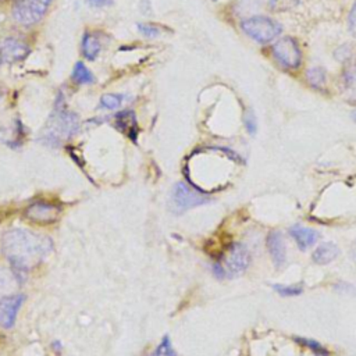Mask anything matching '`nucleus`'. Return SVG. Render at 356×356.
I'll use <instances>...</instances> for the list:
<instances>
[{"label":"nucleus","instance_id":"f257e3e1","mask_svg":"<svg viewBox=\"0 0 356 356\" xmlns=\"http://www.w3.org/2000/svg\"><path fill=\"white\" fill-rule=\"evenodd\" d=\"M1 249L8 263L17 271L22 273L39 266L51 252L53 242L46 235L24 228H14L4 232Z\"/></svg>","mask_w":356,"mask_h":356},{"label":"nucleus","instance_id":"f03ea898","mask_svg":"<svg viewBox=\"0 0 356 356\" xmlns=\"http://www.w3.org/2000/svg\"><path fill=\"white\" fill-rule=\"evenodd\" d=\"M79 128V120L78 115L67 108L57 107L49 121L46 122L40 140H43L47 145H60L63 140L71 138Z\"/></svg>","mask_w":356,"mask_h":356},{"label":"nucleus","instance_id":"7ed1b4c3","mask_svg":"<svg viewBox=\"0 0 356 356\" xmlns=\"http://www.w3.org/2000/svg\"><path fill=\"white\" fill-rule=\"evenodd\" d=\"M250 263V253L242 243H232L213 266V273L218 278H232L241 275Z\"/></svg>","mask_w":356,"mask_h":356},{"label":"nucleus","instance_id":"20e7f679","mask_svg":"<svg viewBox=\"0 0 356 356\" xmlns=\"http://www.w3.org/2000/svg\"><path fill=\"white\" fill-rule=\"evenodd\" d=\"M242 31L259 43H267L275 39L281 32V25L266 15H252L241 24Z\"/></svg>","mask_w":356,"mask_h":356},{"label":"nucleus","instance_id":"39448f33","mask_svg":"<svg viewBox=\"0 0 356 356\" xmlns=\"http://www.w3.org/2000/svg\"><path fill=\"white\" fill-rule=\"evenodd\" d=\"M209 200L210 197L206 193L189 186L186 182H178L171 191L170 207L174 213H184L192 207L204 204Z\"/></svg>","mask_w":356,"mask_h":356},{"label":"nucleus","instance_id":"423d86ee","mask_svg":"<svg viewBox=\"0 0 356 356\" xmlns=\"http://www.w3.org/2000/svg\"><path fill=\"white\" fill-rule=\"evenodd\" d=\"M50 3L51 0H15L13 17L22 25H32L44 15Z\"/></svg>","mask_w":356,"mask_h":356},{"label":"nucleus","instance_id":"0eeeda50","mask_svg":"<svg viewBox=\"0 0 356 356\" xmlns=\"http://www.w3.org/2000/svg\"><path fill=\"white\" fill-rule=\"evenodd\" d=\"M271 51H273V56L275 57V60L285 68L295 70L302 63V51H300L298 43L289 36L278 39L273 44Z\"/></svg>","mask_w":356,"mask_h":356},{"label":"nucleus","instance_id":"6e6552de","mask_svg":"<svg viewBox=\"0 0 356 356\" xmlns=\"http://www.w3.org/2000/svg\"><path fill=\"white\" fill-rule=\"evenodd\" d=\"M60 207L47 202H35L26 209V217L39 224H50L60 216Z\"/></svg>","mask_w":356,"mask_h":356},{"label":"nucleus","instance_id":"1a4fd4ad","mask_svg":"<svg viewBox=\"0 0 356 356\" xmlns=\"http://www.w3.org/2000/svg\"><path fill=\"white\" fill-rule=\"evenodd\" d=\"M29 53L28 44L14 39V38H6L0 40V61L3 63H15L22 58H25Z\"/></svg>","mask_w":356,"mask_h":356},{"label":"nucleus","instance_id":"9d476101","mask_svg":"<svg viewBox=\"0 0 356 356\" xmlns=\"http://www.w3.org/2000/svg\"><path fill=\"white\" fill-rule=\"evenodd\" d=\"M24 302V295H11L0 299V327L11 328Z\"/></svg>","mask_w":356,"mask_h":356},{"label":"nucleus","instance_id":"9b49d317","mask_svg":"<svg viewBox=\"0 0 356 356\" xmlns=\"http://www.w3.org/2000/svg\"><path fill=\"white\" fill-rule=\"evenodd\" d=\"M339 88L345 100L356 104V61L343 68L339 79Z\"/></svg>","mask_w":356,"mask_h":356},{"label":"nucleus","instance_id":"f8f14e48","mask_svg":"<svg viewBox=\"0 0 356 356\" xmlns=\"http://www.w3.org/2000/svg\"><path fill=\"white\" fill-rule=\"evenodd\" d=\"M266 248L275 267H281L286 260V249L281 232L271 231L266 238Z\"/></svg>","mask_w":356,"mask_h":356},{"label":"nucleus","instance_id":"ddd939ff","mask_svg":"<svg viewBox=\"0 0 356 356\" xmlns=\"http://www.w3.org/2000/svg\"><path fill=\"white\" fill-rule=\"evenodd\" d=\"M291 236L295 239L298 248L300 250H306L310 246H313L317 239H318V232L312 229V228H306V227H300V225H293L289 229Z\"/></svg>","mask_w":356,"mask_h":356},{"label":"nucleus","instance_id":"4468645a","mask_svg":"<svg viewBox=\"0 0 356 356\" xmlns=\"http://www.w3.org/2000/svg\"><path fill=\"white\" fill-rule=\"evenodd\" d=\"M115 127L132 139H135V135L138 134L136 117L131 110H124L115 115Z\"/></svg>","mask_w":356,"mask_h":356},{"label":"nucleus","instance_id":"2eb2a0df","mask_svg":"<svg viewBox=\"0 0 356 356\" xmlns=\"http://www.w3.org/2000/svg\"><path fill=\"white\" fill-rule=\"evenodd\" d=\"M338 254H339V248L332 242H325V243L318 245L314 249L312 259L317 264H327V263L332 261L334 259H337Z\"/></svg>","mask_w":356,"mask_h":356},{"label":"nucleus","instance_id":"dca6fc26","mask_svg":"<svg viewBox=\"0 0 356 356\" xmlns=\"http://www.w3.org/2000/svg\"><path fill=\"white\" fill-rule=\"evenodd\" d=\"M238 13L249 14L263 8H275V0H238Z\"/></svg>","mask_w":356,"mask_h":356},{"label":"nucleus","instance_id":"f3484780","mask_svg":"<svg viewBox=\"0 0 356 356\" xmlns=\"http://www.w3.org/2000/svg\"><path fill=\"white\" fill-rule=\"evenodd\" d=\"M82 51L88 60H95L100 51V42L92 33H85L82 39Z\"/></svg>","mask_w":356,"mask_h":356},{"label":"nucleus","instance_id":"a211bd4d","mask_svg":"<svg viewBox=\"0 0 356 356\" xmlns=\"http://www.w3.org/2000/svg\"><path fill=\"white\" fill-rule=\"evenodd\" d=\"M72 79L76 82V83H81V85H86V83H92L95 82V76L93 74L88 70V67L83 65V63L78 61L72 70Z\"/></svg>","mask_w":356,"mask_h":356},{"label":"nucleus","instance_id":"6ab92c4d","mask_svg":"<svg viewBox=\"0 0 356 356\" xmlns=\"http://www.w3.org/2000/svg\"><path fill=\"white\" fill-rule=\"evenodd\" d=\"M306 79L307 82L317 89L324 88L325 85V71L320 67H313L306 71Z\"/></svg>","mask_w":356,"mask_h":356},{"label":"nucleus","instance_id":"aec40b11","mask_svg":"<svg viewBox=\"0 0 356 356\" xmlns=\"http://www.w3.org/2000/svg\"><path fill=\"white\" fill-rule=\"evenodd\" d=\"M295 341L299 342L300 345H303V346L312 349V350H313L316 355H318V356H328L327 349H325L323 345H320L318 342L313 341V339H307V338H295Z\"/></svg>","mask_w":356,"mask_h":356},{"label":"nucleus","instance_id":"412c9836","mask_svg":"<svg viewBox=\"0 0 356 356\" xmlns=\"http://www.w3.org/2000/svg\"><path fill=\"white\" fill-rule=\"evenodd\" d=\"M150 356H175V352H174L170 338L167 335L161 339V342L157 345V348L154 349V352Z\"/></svg>","mask_w":356,"mask_h":356},{"label":"nucleus","instance_id":"4be33fe9","mask_svg":"<svg viewBox=\"0 0 356 356\" xmlns=\"http://www.w3.org/2000/svg\"><path fill=\"white\" fill-rule=\"evenodd\" d=\"M121 102H122V96L115 95V93H106L100 99V104L106 108H110V110H114V108L120 107Z\"/></svg>","mask_w":356,"mask_h":356},{"label":"nucleus","instance_id":"5701e85b","mask_svg":"<svg viewBox=\"0 0 356 356\" xmlns=\"http://www.w3.org/2000/svg\"><path fill=\"white\" fill-rule=\"evenodd\" d=\"M274 289L282 296H296L303 291L300 285H274Z\"/></svg>","mask_w":356,"mask_h":356},{"label":"nucleus","instance_id":"b1692460","mask_svg":"<svg viewBox=\"0 0 356 356\" xmlns=\"http://www.w3.org/2000/svg\"><path fill=\"white\" fill-rule=\"evenodd\" d=\"M138 29L146 38H156L161 32V29L153 24H138Z\"/></svg>","mask_w":356,"mask_h":356},{"label":"nucleus","instance_id":"393cba45","mask_svg":"<svg viewBox=\"0 0 356 356\" xmlns=\"http://www.w3.org/2000/svg\"><path fill=\"white\" fill-rule=\"evenodd\" d=\"M243 121H245V127H246L248 132L253 135L256 132V128H257L256 127V117H254V114L252 111H248L245 118H243Z\"/></svg>","mask_w":356,"mask_h":356},{"label":"nucleus","instance_id":"a878e982","mask_svg":"<svg viewBox=\"0 0 356 356\" xmlns=\"http://www.w3.org/2000/svg\"><path fill=\"white\" fill-rule=\"evenodd\" d=\"M348 22H349V31H350V33L356 38V1H355V4L352 6V10H350V13H349V19H348Z\"/></svg>","mask_w":356,"mask_h":356},{"label":"nucleus","instance_id":"bb28decb","mask_svg":"<svg viewBox=\"0 0 356 356\" xmlns=\"http://www.w3.org/2000/svg\"><path fill=\"white\" fill-rule=\"evenodd\" d=\"M88 1L93 7H103L106 4H110V0H88Z\"/></svg>","mask_w":356,"mask_h":356},{"label":"nucleus","instance_id":"cd10ccee","mask_svg":"<svg viewBox=\"0 0 356 356\" xmlns=\"http://www.w3.org/2000/svg\"><path fill=\"white\" fill-rule=\"evenodd\" d=\"M352 117H353V120L356 121V111H353V114H352Z\"/></svg>","mask_w":356,"mask_h":356},{"label":"nucleus","instance_id":"c85d7f7f","mask_svg":"<svg viewBox=\"0 0 356 356\" xmlns=\"http://www.w3.org/2000/svg\"><path fill=\"white\" fill-rule=\"evenodd\" d=\"M213 1H216V0H213Z\"/></svg>","mask_w":356,"mask_h":356},{"label":"nucleus","instance_id":"c756f323","mask_svg":"<svg viewBox=\"0 0 356 356\" xmlns=\"http://www.w3.org/2000/svg\"><path fill=\"white\" fill-rule=\"evenodd\" d=\"M0 63H1V61H0Z\"/></svg>","mask_w":356,"mask_h":356}]
</instances>
